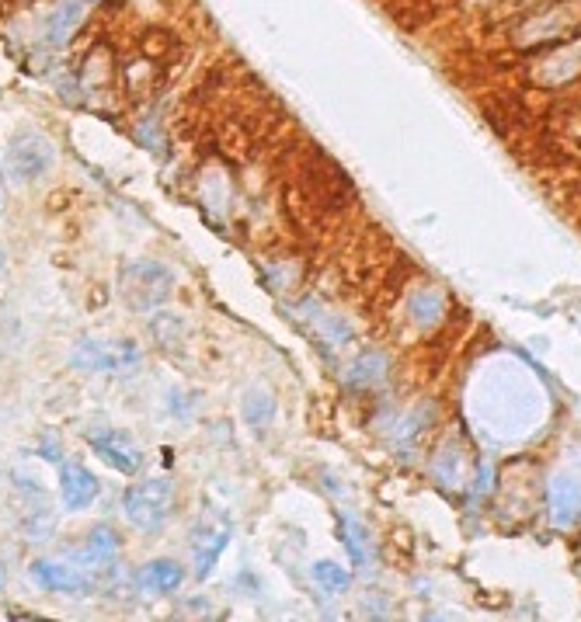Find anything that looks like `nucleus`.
Masks as SVG:
<instances>
[{
  "instance_id": "nucleus-17",
  "label": "nucleus",
  "mask_w": 581,
  "mask_h": 622,
  "mask_svg": "<svg viewBox=\"0 0 581 622\" xmlns=\"http://www.w3.org/2000/svg\"><path fill=\"white\" fill-rule=\"evenodd\" d=\"M432 299H439L432 289L418 292V296L411 299V313H415V317L421 320V324H432V320H435V313H439V306H432V310H428V303H432Z\"/></svg>"
},
{
  "instance_id": "nucleus-4",
  "label": "nucleus",
  "mask_w": 581,
  "mask_h": 622,
  "mask_svg": "<svg viewBox=\"0 0 581 622\" xmlns=\"http://www.w3.org/2000/svg\"><path fill=\"white\" fill-rule=\"evenodd\" d=\"M56 160V150L39 129H21L7 143V171L18 181H39L42 174H49Z\"/></svg>"
},
{
  "instance_id": "nucleus-1",
  "label": "nucleus",
  "mask_w": 581,
  "mask_h": 622,
  "mask_svg": "<svg viewBox=\"0 0 581 622\" xmlns=\"http://www.w3.org/2000/svg\"><path fill=\"white\" fill-rule=\"evenodd\" d=\"M119 292L129 310L136 313H157L174 292V272L161 261H129L122 268Z\"/></svg>"
},
{
  "instance_id": "nucleus-2",
  "label": "nucleus",
  "mask_w": 581,
  "mask_h": 622,
  "mask_svg": "<svg viewBox=\"0 0 581 622\" xmlns=\"http://www.w3.org/2000/svg\"><path fill=\"white\" fill-rule=\"evenodd\" d=\"M122 515L140 532H161L174 515V484L167 477H150L126 487L122 494Z\"/></svg>"
},
{
  "instance_id": "nucleus-3",
  "label": "nucleus",
  "mask_w": 581,
  "mask_h": 622,
  "mask_svg": "<svg viewBox=\"0 0 581 622\" xmlns=\"http://www.w3.org/2000/svg\"><path fill=\"white\" fill-rule=\"evenodd\" d=\"M140 358L143 355L133 341L84 338L81 345H77L74 358H70V365H74V369H84V372H115V376H122V372L140 369Z\"/></svg>"
},
{
  "instance_id": "nucleus-19",
  "label": "nucleus",
  "mask_w": 581,
  "mask_h": 622,
  "mask_svg": "<svg viewBox=\"0 0 581 622\" xmlns=\"http://www.w3.org/2000/svg\"><path fill=\"white\" fill-rule=\"evenodd\" d=\"M4 261H7V254H4V247H0V268H4Z\"/></svg>"
},
{
  "instance_id": "nucleus-10",
  "label": "nucleus",
  "mask_w": 581,
  "mask_h": 622,
  "mask_svg": "<svg viewBox=\"0 0 581 622\" xmlns=\"http://www.w3.org/2000/svg\"><path fill=\"white\" fill-rule=\"evenodd\" d=\"M185 584V567L178 560H150L136 574V588L147 598H167Z\"/></svg>"
},
{
  "instance_id": "nucleus-15",
  "label": "nucleus",
  "mask_w": 581,
  "mask_h": 622,
  "mask_svg": "<svg viewBox=\"0 0 581 622\" xmlns=\"http://www.w3.org/2000/svg\"><path fill=\"white\" fill-rule=\"evenodd\" d=\"M241 411H244V421H248L254 431H265L275 417V397L268 390H261V386H254L248 397H244Z\"/></svg>"
},
{
  "instance_id": "nucleus-7",
  "label": "nucleus",
  "mask_w": 581,
  "mask_h": 622,
  "mask_svg": "<svg viewBox=\"0 0 581 622\" xmlns=\"http://www.w3.org/2000/svg\"><path fill=\"white\" fill-rule=\"evenodd\" d=\"M67 556L84 570L87 577L105 574V570L115 567V556H119V536H115L108 525H94V529L87 532L84 543L77 546L74 553H67Z\"/></svg>"
},
{
  "instance_id": "nucleus-8",
  "label": "nucleus",
  "mask_w": 581,
  "mask_h": 622,
  "mask_svg": "<svg viewBox=\"0 0 581 622\" xmlns=\"http://www.w3.org/2000/svg\"><path fill=\"white\" fill-rule=\"evenodd\" d=\"M28 574H32V581L39 584V588L60 591V595H84L87 581H91L70 556L67 560H35Z\"/></svg>"
},
{
  "instance_id": "nucleus-6",
  "label": "nucleus",
  "mask_w": 581,
  "mask_h": 622,
  "mask_svg": "<svg viewBox=\"0 0 581 622\" xmlns=\"http://www.w3.org/2000/svg\"><path fill=\"white\" fill-rule=\"evenodd\" d=\"M230 536H234V525L230 518H206L199 522V529L192 532V556H195V577L206 581L209 570L216 567V560L223 556V550L230 546Z\"/></svg>"
},
{
  "instance_id": "nucleus-11",
  "label": "nucleus",
  "mask_w": 581,
  "mask_h": 622,
  "mask_svg": "<svg viewBox=\"0 0 581 622\" xmlns=\"http://www.w3.org/2000/svg\"><path fill=\"white\" fill-rule=\"evenodd\" d=\"M94 0H60L56 4V11L49 14L46 21V42H53V46H63V42L74 39V32L81 28L84 14L91 11Z\"/></svg>"
},
{
  "instance_id": "nucleus-14",
  "label": "nucleus",
  "mask_w": 581,
  "mask_h": 622,
  "mask_svg": "<svg viewBox=\"0 0 581 622\" xmlns=\"http://www.w3.org/2000/svg\"><path fill=\"white\" fill-rule=\"evenodd\" d=\"M387 372V358L380 351H362L352 365H348V386H376Z\"/></svg>"
},
{
  "instance_id": "nucleus-16",
  "label": "nucleus",
  "mask_w": 581,
  "mask_h": 622,
  "mask_svg": "<svg viewBox=\"0 0 581 622\" xmlns=\"http://www.w3.org/2000/svg\"><path fill=\"white\" fill-rule=\"evenodd\" d=\"M314 581L321 584L328 595H341V591L348 588V570L331 560H321V563H314Z\"/></svg>"
},
{
  "instance_id": "nucleus-13",
  "label": "nucleus",
  "mask_w": 581,
  "mask_h": 622,
  "mask_svg": "<svg viewBox=\"0 0 581 622\" xmlns=\"http://www.w3.org/2000/svg\"><path fill=\"white\" fill-rule=\"evenodd\" d=\"M341 543H345L348 556H352L355 567H369L373 563V536L359 518H341Z\"/></svg>"
},
{
  "instance_id": "nucleus-5",
  "label": "nucleus",
  "mask_w": 581,
  "mask_h": 622,
  "mask_svg": "<svg viewBox=\"0 0 581 622\" xmlns=\"http://www.w3.org/2000/svg\"><path fill=\"white\" fill-rule=\"evenodd\" d=\"M87 442H91L94 456H98L105 466H112L115 473H122V477H133V473H140L143 452H140V445H136L133 438L126 435V431L101 428V431H91V435H87Z\"/></svg>"
},
{
  "instance_id": "nucleus-9",
  "label": "nucleus",
  "mask_w": 581,
  "mask_h": 622,
  "mask_svg": "<svg viewBox=\"0 0 581 622\" xmlns=\"http://www.w3.org/2000/svg\"><path fill=\"white\" fill-rule=\"evenodd\" d=\"M101 494V484L87 466L81 463H60V497L67 511H84Z\"/></svg>"
},
{
  "instance_id": "nucleus-12",
  "label": "nucleus",
  "mask_w": 581,
  "mask_h": 622,
  "mask_svg": "<svg viewBox=\"0 0 581 622\" xmlns=\"http://www.w3.org/2000/svg\"><path fill=\"white\" fill-rule=\"evenodd\" d=\"M581 511V484L571 477H554L550 484V515L557 525H571Z\"/></svg>"
},
{
  "instance_id": "nucleus-18",
  "label": "nucleus",
  "mask_w": 581,
  "mask_h": 622,
  "mask_svg": "<svg viewBox=\"0 0 581 622\" xmlns=\"http://www.w3.org/2000/svg\"><path fill=\"white\" fill-rule=\"evenodd\" d=\"M7 202V181H4V164H0V206Z\"/></svg>"
}]
</instances>
